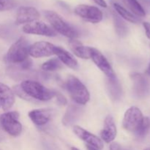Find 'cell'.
Returning a JSON list of instances; mask_svg holds the SVG:
<instances>
[{
	"label": "cell",
	"instance_id": "obj_17",
	"mask_svg": "<svg viewBox=\"0 0 150 150\" xmlns=\"http://www.w3.org/2000/svg\"><path fill=\"white\" fill-rule=\"evenodd\" d=\"M55 55L57 56L59 59L61 61L62 64H65L66 66L70 68L76 70L79 66V62L77 59L64 48L59 46H56L55 48Z\"/></svg>",
	"mask_w": 150,
	"mask_h": 150
},
{
	"label": "cell",
	"instance_id": "obj_6",
	"mask_svg": "<svg viewBox=\"0 0 150 150\" xmlns=\"http://www.w3.org/2000/svg\"><path fill=\"white\" fill-rule=\"evenodd\" d=\"M141 110L136 106H132L125 111L122 120V126L127 131L136 133L144 120Z\"/></svg>",
	"mask_w": 150,
	"mask_h": 150
},
{
	"label": "cell",
	"instance_id": "obj_14",
	"mask_svg": "<svg viewBox=\"0 0 150 150\" xmlns=\"http://www.w3.org/2000/svg\"><path fill=\"white\" fill-rule=\"evenodd\" d=\"M15 103V93L8 86L0 83V105L3 111H8Z\"/></svg>",
	"mask_w": 150,
	"mask_h": 150
},
{
	"label": "cell",
	"instance_id": "obj_3",
	"mask_svg": "<svg viewBox=\"0 0 150 150\" xmlns=\"http://www.w3.org/2000/svg\"><path fill=\"white\" fill-rule=\"evenodd\" d=\"M43 14L51 27L57 33L61 34L70 39H76L77 38V31L66 22L58 13L52 10H45L43 11Z\"/></svg>",
	"mask_w": 150,
	"mask_h": 150
},
{
	"label": "cell",
	"instance_id": "obj_8",
	"mask_svg": "<svg viewBox=\"0 0 150 150\" xmlns=\"http://www.w3.org/2000/svg\"><path fill=\"white\" fill-rule=\"evenodd\" d=\"M22 31L26 34L41 35L46 37H55L57 33L51 26L42 21H33L25 24L22 27Z\"/></svg>",
	"mask_w": 150,
	"mask_h": 150
},
{
	"label": "cell",
	"instance_id": "obj_34",
	"mask_svg": "<svg viewBox=\"0 0 150 150\" xmlns=\"http://www.w3.org/2000/svg\"><path fill=\"white\" fill-rule=\"evenodd\" d=\"M148 71H149V73H150V64H149V68H148Z\"/></svg>",
	"mask_w": 150,
	"mask_h": 150
},
{
	"label": "cell",
	"instance_id": "obj_16",
	"mask_svg": "<svg viewBox=\"0 0 150 150\" xmlns=\"http://www.w3.org/2000/svg\"><path fill=\"white\" fill-rule=\"evenodd\" d=\"M68 44L70 50L76 57L83 59H90L92 47L85 46L76 39H70Z\"/></svg>",
	"mask_w": 150,
	"mask_h": 150
},
{
	"label": "cell",
	"instance_id": "obj_35",
	"mask_svg": "<svg viewBox=\"0 0 150 150\" xmlns=\"http://www.w3.org/2000/svg\"><path fill=\"white\" fill-rule=\"evenodd\" d=\"M144 150H150V148H146V149H145Z\"/></svg>",
	"mask_w": 150,
	"mask_h": 150
},
{
	"label": "cell",
	"instance_id": "obj_22",
	"mask_svg": "<svg viewBox=\"0 0 150 150\" xmlns=\"http://www.w3.org/2000/svg\"><path fill=\"white\" fill-rule=\"evenodd\" d=\"M125 4L130 9V11L136 16L144 17L146 16V12L137 0H123Z\"/></svg>",
	"mask_w": 150,
	"mask_h": 150
},
{
	"label": "cell",
	"instance_id": "obj_28",
	"mask_svg": "<svg viewBox=\"0 0 150 150\" xmlns=\"http://www.w3.org/2000/svg\"><path fill=\"white\" fill-rule=\"evenodd\" d=\"M55 97H57V102H58L59 104H61V105H66V104L67 103V99H66V98H64L62 94L59 93V92H57V93H56Z\"/></svg>",
	"mask_w": 150,
	"mask_h": 150
},
{
	"label": "cell",
	"instance_id": "obj_21",
	"mask_svg": "<svg viewBox=\"0 0 150 150\" xmlns=\"http://www.w3.org/2000/svg\"><path fill=\"white\" fill-rule=\"evenodd\" d=\"M134 81L135 91L139 95H143L146 93L147 84L143 76L139 74H135L132 76Z\"/></svg>",
	"mask_w": 150,
	"mask_h": 150
},
{
	"label": "cell",
	"instance_id": "obj_12",
	"mask_svg": "<svg viewBox=\"0 0 150 150\" xmlns=\"http://www.w3.org/2000/svg\"><path fill=\"white\" fill-rule=\"evenodd\" d=\"M73 132L75 134L81 139L86 143V144L92 145L98 149H102L103 148V142L100 138L89 131L83 129L79 125H75L73 127Z\"/></svg>",
	"mask_w": 150,
	"mask_h": 150
},
{
	"label": "cell",
	"instance_id": "obj_5",
	"mask_svg": "<svg viewBox=\"0 0 150 150\" xmlns=\"http://www.w3.org/2000/svg\"><path fill=\"white\" fill-rule=\"evenodd\" d=\"M18 119L19 113L18 111H8L0 116V124L6 133L16 137L22 131V125Z\"/></svg>",
	"mask_w": 150,
	"mask_h": 150
},
{
	"label": "cell",
	"instance_id": "obj_15",
	"mask_svg": "<svg viewBox=\"0 0 150 150\" xmlns=\"http://www.w3.org/2000/svg\"><path fill=\"white\" fill-rule=\"evenodd\" d=\"M53 111L51 109L41 108L35 109L29 113V117L32 122L38 126H42L46 125L51 120Z\"/></svg>",
	"mask_w": 150,
	"mask_h": 150
},
{
	"label": "cell",
	"instance_id": "obj_33",
	"mask_svg": "<svg viewBox=\"0 0 150 150\" xmlns=\"http://www.w3.org/2000/svg\"><path fill=\"white\" fill-rule=\"evenodd\" d=\"M71 150H79V149H77V148H76V147H72Z\"/></svg>",
	"mask_w": 150,
	"mask_h": 150
},
{
	"label": "cell",
	"instance_id": "obj_29",
	"mask_svg": "<svg viewBox=\"0 0 150 150\" xmlns=\"http://www.w3.org/2000/svg\"><path fill=\"white\" fill-rule=\"evenodd\" d=\"M110 150H128L126 148L123 147L122 146H121L120 144H119L118 143H111L110 144Z\"/></svg>",
	"mask_w": 150,
	"mask_h": 150
},
{
	"label": "cell",
	"instance_id": "obj_7",
	"mask_svg": "<svg viewBox=\"0 0 150 150\" xmlns=\"http://www.w3.org/2000/svg\"><path fill=\"white\" fill-rule=\"evenodd\" d=\"M75 14L82 19L92 23H97L103 20V12L98 7L88 4H79L74 9Z\"/></svg>",
	"mask_w": 150,
	"mask_h": 150
},
{
	"label": "cell",
	"instance_id": "obj_10",
	"mask_svg": "<svg viewBox=\"0 0 150 150\" xmlns=\"http://www.w3.org/2000/svg\"><path fill=\"white\" fill-rule=\"evenodd\" d=\"M90 59H92L95 65L108 78L114 77L115 76L114 70L110 64L109 62L107 60L105 56L99 51L95 48H92L91 49Z\"/></svg>",
	"mask_w": 150,
	"mask_h": 150
},
{
	"label": "cell",
	"instance_id": "obj_26",
	"mask_svg": "<svg viewBox=\"0 0 150 150\" xmlns=\"http://www.w3.org/2000/svg\"><path fill=\"white\" fill-rule=\"evenodd\" d=\"M150 127V120L149 118L147 117H144L143 120V122H142V125L140 126L139 130L136 132V134L138 135L140 137H142V136H144L146 134V133L149 130V128Z\"/></svg>",
	"mask_w": 150,
	"mask_h": 150
},
{
	"label": "cell",
	"instance_id": "obj_25",
	"mask_svg": "<svg viewBox=\"0 0 150 150\" xmlns=\"http://www.w3.org/2000/svg\"><path fill=\"white\" fill-rule=\"evenodd\" d=\"M17 5L16 0H0V12L12 10Z\"/></svg>",
	"mask_w": 150,
	"mask_h": 150
},
{
	"label": "cell",
	"instance_id": "obj_1",
	"mask_svg": "<svg viewBox=\"0 0 150 150\" xmlns=\"http://www.w3.org/2000/svg\"><path fill=\"white\" fill-rule=\"evenodd\" d=\"M21 88L29 99L40 101H48L56 96V91L46 88L35 81H23L20 84Z\"/></svg>",
	"mask_w": 150,
	"mask_h": 150
},
{
	"label": "cell",
	"instance_id": "obj_4",
	"mask_svg": "<svg viewBox=\"0 0 150 150\" xmlns=\"http://www.w3.org/2000/svg\"><path fill=\"white\" fill-rule=\"evenodd\" d=\"M29 45L24 37H21L10 46L6 54L5 59L12 64H21L29 58Z\"/></svg>",
	"mask_w": 150,
	"mask_h": 150
},
{
	"label": "cell",
	"instance_id": "obj_13",
	"mask_svg": "<svg viewBox=\"0 0 150 150\" xmlns=\"http://www.w3.org/2000/svg\"><path fill=\"white\" fill-rule=\"evenodd\" d=\"M117 130L114 122V118L111 116H108L104 121L103 128L100 131L101 140L107 144H110L115 139Z\"/></svg>",
	"mask_w": 150,
	"mask_h": 150
},
{
	"label": "cell",
	"instance_id": "obj_19",
	"mask_svg": "<svg viewBox=\"0 0 150 150\" xmlns=\"http://www.w3.org/2000/svg\"><path fill=\"white\" fill-rule=\"evenodd\" d=\"M107 86L110 96L112 98V99L118 100L122 95V89L117 76L108 78Z\"/></svg>",
	"mask_w": 150,
	"mask_h": 150
},
{
	"label": "cell",
	"instance_id": "obj_31",
	"mask_svg": "<svg viewBox=\"0 0 150 150\" xmlns=\"http://www.w3.org/2000/svg\"><path fill=\"white\" fill-rule=\"evenodd\" d=\"M93 1H95L97 4H98V5L100 6V7H104V8H105V7H108V5H107V3L105 2V0H93Z\"/></svg>",
	"mask_w": 150,
	"mask_h": 150
},
{
	"label": "cell",
	"instance_id": "obj_2",
	"mask_svg": "<svg viewBox=\"0 0 150 150\" xmlns=\"http://www.w3.org/2000/svg\"><path fill=\"white\" fill-rule=\"evenodd\" d=\"M65 88L73 100L79 105H85L90 99V94L85 85L74 76L70 75L65 81Z\"/></svg>",
	"mask_w": 150,
	"mask_h": 150
},
{
	"label": "cell",
	"instance_id": "obj_32",
	"mask_svg": "<svg viewBox=\"0 0 150 150\" xmlns=\"http://www.w3.org/2000/svg\"><path fill=\"white\" fill-rule=\"evenodd\" d=\"M86 149H87L88 150H100L98 149V148L95 147V146H92V145H89V144H86Z\"/></svg>",
	"mask_w": 150,
	"mask_h": 150
},
{
	"label": "cell",
	"instance_id": "obj_24",
	"mask_svg": "<svg viewBox=\"0 0 150 150\" xmlns=\"http://www.w3.org/2000/svg\"><path fill=\"white\" fill-rule=\"evenodd\" d=\"M114 26H115V30L117 35H120V37L125 36L127 33V27L125 22L119 17L118 15L114 14Z\"/></svg>",
	"mask_w": 150,
	"mask_h": 150
},
{
	"label": "cell",
	"instance_id": "obj_18",
	"mask_svg": "<svg viewBox=\"0 0 150 150\" xmlns=\"http://www.w3.org/2000/svg\"><path fill=\"white\" fill-rule=\"evenodd\" d=\"M82 110L76 105H70L62 118V123L65 126H70L74 124L81 115Z\"/></svg>",
	"mask_w": 150,
	"mask_h": 150
},
{
	"label": "cell",
	"instance_id": "obj_9",
	"mask_svg": "<svg viewBox=\"0 0 150 150\" xmlns=\"http://www.w3.org/2000/svg\"><path fill=\"white\" fill-rule=\"evenodd\" d=\"M56 45L45 41L36 42L29 46V54L34 58L51 57L55 55Z\"/></svg>",
	"mask_w": 150,
	"mask_h": 150
},
{
	"label": "cell",
	"instance_id": "obj_20",
	"mask_svg": "<svg viewBox=\"0 0 150 150\" xmlns=\"http://www.w3.org/2000/svg\"><path fill=\"white\" fill-rule=\"evenodd\" d=\"M114 6V10H116L118 15H120L122 18H124L125 20L129 22H131V23H139V19L136 17L135 15H133V13H130V11H128L127 10H126L125 7H123L122 6L120 5L118 3H114L113 4Z\"/></svg>",
	"mask_w": 150,
	"mask_h": 150
},
{
	"label": "cell",
	"instance_id": "obj_27",
	"mask_svg": "<svg viewBox=\"0 0 150 150\" xmlns=\"http://www.w3.org/2000/svg\"><path fill=\"white\" fill-rule=\"evenodd\" d=\"M21 65V68L23 69V70H29L30 67H32V60L29 58L26 59L25 61H23V62H21V64H19Z\"/></svg>",
	"mask_w": 150,
	"mask_h": 150
},
{
	"label": "cell",
	"instance_id": "obj_30",
	"mask_svg": "<svg viewBox=\"0 0 150 150\" xmlns=\"http://www.w3.org/2000/svg\"><path fill=\"white\" fill-rule=\"evenodd\" d=\"M143 26L144 27L146 37L150 40V23L149 22H144Z\"/></svg>",
	"mask_w": 150,
	"mask_h": 150
},
{
	"label": "cell",
	"instance_id": "obj_11",
	"mask_svg": "<svg viewBox=\"0 0 150 150\" xmlns=\"http://www.w3.org/2000/svg\"><path fill=\"white\" fill-rule=\"evenodd\" d=\"M40 16L39 11L35 7L23 6L18 10L16 23V25H21L32 23L39 19Z\"/></svg>",
	"mask_w": 150,
	"mask_h": 150
},
{
	"label": "cell",
	"instance_id": "obj_23",
	"mask_svg": "<svg viewBox=\"0 0 150 150\" xmlns=\"http://www.w3.org/2000/svg\"><path fill=\"white\" fill-rule=\"evenodd\" d=\"M63 67L62 63L58 58H52L45 62L41 66L42 70L44 71H55L59 70Z\"/></svg>",
	"mask_w": 150,
	"mask_h": 150
}]
</instances>
